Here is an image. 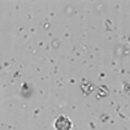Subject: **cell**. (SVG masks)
Listing matches in <instances>:
<instances>
[{
	"instance_id": "cell-1",
	"label": "cell",
	"mask_w": 130,
	"mask_h": 130,
	"mask_svg": "<svg viewBox=\"0 0 130 130\" xmlns=\"http://www.w3.org/2000/svg\"><path fill=\"white\" fill-rule=\"evenodd\" d=\"M55 127L57 130H70L72 129V122L65 116H59L56 118V121H55Z\"/></svg>"
}]
</instances>
